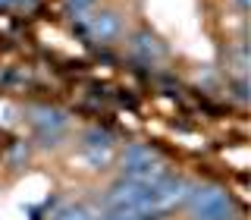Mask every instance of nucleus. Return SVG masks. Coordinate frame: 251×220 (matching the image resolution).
I'll list each match as a JSON object with an SVG mask.
<instances>
[{
    "mask_svg": "<svg viewBox=\"0 0 251 220\" xmlns=\"http://www.w3.org/2000/svg\"><path fill=\"white\" fill-rule=\"evenodd\" d=\"M188 208V217L192 220H232L235 217V208H232V198L223 186H195V192L188 195L185 201Z\"/></svg>",
    "mask_w": 251,
    "mask_h": 220,
    "instance_id": "1",
    "label": "nucleus"
},
{
    "mask_svg": "<svg viewBox=\"0 0 251 220\" xmlns=\"http://www.w3.org/2000/svg\"><path fill=\"white\" fill-rule=\"evenodd\" d=\"M78 28L98 44H113V41L123 38V19H120L116 10H91L78 22Z\"/></svg>",
    "mask_w": 251,
    "mask_h": 220,
    "instance_id": "2",
    "label": "nucleus"
},
{
    "mask_svg": "<svg viewBox=\"0 0 251 220\" xmlns=\"http://www.w3.org/2000/svg\"><path fill=\"white\" fill-rule=\"evenodd\" d=\"M126 47H129V57L138 60V63H145V66H154V63H160L163 57H167V44H163L157 35H151L148 28L132 31Z\"/></svg>",
    "mask_w": 251,
    "mask_h": 220,
    "instance_id": "3",
    "label": "nucleus"
},
{
    "mask_svg": "<svg viewBox=\"0 0 251 220\" xmlns=\"http://www.w3.org/2000/svg\"><path fill=\"white\" fill-rule=\"evenodd\" d=\"M98 220H163V214H157L151 208H123V211H104V214H98Z\"/></svg>",
    "mask_w": 251,
    "mask_h": 220,
    "instance_id": "4",
    "label": "nucleus"
},
{
    "mask_svg": "<svg viewBox=\"0 0 251 220\" xmlns=\"http://www.w3.org/2000/svg\"><path fill=\"white\" fill-rule=\"evenodd\" d=\"M116 136L110 129H100V126H91V129L82 132V148H113Z\"/></svg>",
    "mask_w": 251,
    "mask_h": 220,
    "instance_id": "5",
    "label": "nucleus"
},
{
    "mask_svg": "<svg viewBox=\"0 0 251 220\" xmlns=\"http://www.w3.org/2000/svg\"><path fill=\"white\" fill-rule=\"evenodd\" d=\"M82 161L88 164V170H107L116 161V154H113V148H85Z\"/></svg>",
    "mask_w": 251,
    "mask_h": 220,
    "instance_id": "6",
    "label": "nucleus"
},
{
    "mask_svg": "<svg viewBox=\"0 0 251 220\" xmlns=\"http://www.w3.org/2000/svg\"><path fill=\"white\" fill-rule=\"evenodd\" d=\"M50 220H98V211H94L91 204H66V208H60Z\"/></svg>",
    "mask_w": 251,
    "mask_h": 220,
    "instance_id": "7",
    "label": "nucleus"
},
{
    "mask_svg": "<svg viewBox=\"0 0 251 220\" xmlns=\"http://www.w3.org/2000/svg\"><path fill=\"white\" fill-rule=\"evenodd\" d=\"M160 157L151 145H126V151L120 154V164H141V161H154Z\"/></svg>",
    "mask_w": 251,
    "mask_h": 220,
    "instance_id": "8",
    "label": "nucleus"
},
{
    "mask_svg": "<svg viewBox=\"0 0 251 220\" xmlns=\"http://www.w3.org/2000/svg\"><path fill=\"white\" fill-rule=\"evenodd\" d=\"M226 63L235 69V79H242L248 73V51H245V44H235L229 54H226Z\"/></svg>",
    "mask_w": 251,
    "mask_h": 220,
    "instance_id": "9",
    "label": "nucleus"
},
{
    "mask_svg": "<svg viewBox=\"0 0 251 220\" xmlns=\"http://www.w3.org/2000/svg\"><path fill=\"white\" fill-rule=\"evenodd\" d=\"M94 3H98V0H66V13L73 16L75 22H82L85 16L94 10Z\"/></svg>",
    "mask_w": 251,
    "mask_h": 220,
    "instance_id": "10",
    "label": "nucleus"
},
{
    "mask_svg": "<svg viewBox=\"0 0 251 220\" xmlns=\"http://www.w3.org/2000/svg\"><path fill=\"white\" fill-rule=\"evenodd\" d=\"M6 164H10L13 170L25 167V164H28V145H25V141H16L13 151H10V157H6Z\"/></svg>",
    "mask_w": 251,
    "mask_h": 220,
    "instance_id": "11",
    "label": "nucleus"
},
{
    "mask_svg": "<svg viewBox=\"0 0 251 220\" xmlns=\"http://www.w3.org/2000/svg\"><path fill=\"white\" fill-rule=\"evenodd\" d=\"M239 104H248V79L242 76V79H235V94H232Z\"/></svg>",
    "mask_w": 251,
    "mask_h": 220,
    "instance_id": "12",
    "label": "nucleus"
},
{
    "mask_svg": "<svg viewBox=\"0 0 251 220\" xmlns=\"http://www.w3.org/2000/svg\"><path fill=\"white\" fill-rule=\"evenodd\" d=\"M229 3H232V6H235V10H239L242 16L248 13V0H229Z\"/></svg>",
    "mask_w": 251,
    "mask_h": 220,
    "instance_id": "13",
    "label": "nucleus"
},
{
    "mask_svg": "<svg viewBox=\"0 0 251 220\" xmlns=\"http://www.w3.org/2000/svg\"><path fill=\"white\" fill-rule=\"evenodd\" d=\"M38 0H13V6H35Z\"/></svg>",
    "mask_w": 251,
    "mask_h": 220,
    "instance_id": "14",
    "label": "nucleus"
},
{
    "mask_svg": "<svg viewBox=\"0 0 251 220\" xmlns=\"http://www.w3.org/2000/svg\"><path fill=\"white\" fill-rule=\"evenodd\" d=\"M13 6V0H0V10H10Z\"/></svg>",
    "mask_w": 251,
    "mask_h": 220,
    "instance_id": "15",
    "label": "nucleus"
}]
</instances>
